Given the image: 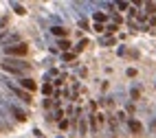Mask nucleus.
<instances>
[{
  "mask_svg": "<svg viewBox=\"0 0 156 138\" xmlns=\"http://www.w3.org/2000/svg\"><path fill=\"white\" fill-rule=\"evenodd\" d=\"M2 70H9V72H13V75H24V72L31 68L27 61H20V59H11V57H5L2 59Z\"/></svg>",
  "mask_w": 156,
  "mask_h": 138,
  "instance_id": "nucleus-1",
  "label": "nucleus"
},
{
  "mask_svg": "<svg viewBox=\"0 0 156 138\" xmlns=\"http://www.w3.org/2000/svg\"><path fill=\"white\" fill-rule=\"evenodd\" d=\"M27 50H29V46L27 44H22V42H20V44H13V46H5V53L9 57H22V55H27Z\"/></svg>",
  "mask_w": 156,
  "mask_h": 138,
  "instance_id": "nucleus-2",
  "label": "nucleus"
},
{
  "mask_svg": "<svg viewBox=\"0 0 156 138\" xmlns=\"http://www.w3.org/2000/svg\"><path fill=\"white\" fill-rule=\"evenodd\" d=\"M20 86H22L24 90H29V92H33V90L37 88V86H35V81H33V79H27V77H24L22 81H20Z\"/></svg>",
  "mask_w": 156,
  "mask_h": 138,
  "instance_id": "nucleus-3",
  "label": "nucleus"
},
{
  "mask_svg": "<svg viewBox=\"0 0 156 138\" xmlns=\"http://www.w3.org/2000/svg\"><path fill=\"white\" fill-rule=\"evenodd\" d=\"M128 125H130V129H132L134 134H141V132H143V127H141V123H139V121H130Z\"/></svg>",
  "mask_w": 156,
  "mask_h": 138,
  "instance_id": "nucleus-4",
  "label": "nucleus"
},
{
  "mask_svg": "<svg viewBox=\"0 0 156 138\" xmlns=\"http://www.w3.org/2000/svg\"><path fill=\"white\" fill-rule=\"evenodd\" d=\"M51 33L57 35V37H64V35H66V29H64V26H53V29H51Z\"/></svg>",
  "mask_w": 156,
  "mask_h": 138,
  "instance_id": "nucleus-5",
  "label": "nucleus"
},
{
  "mask_svg": "<svg viewBox=\"0 0 156 138\" xmlns=\"http://www.w3.org/2000/svg\"><path fill=\"white\" fill-rule=\"evenodd\" d=\"M86 132H88V125H86V119H84V116H81V121H79V134L84 136Z\"/></svg>",
  "mask_w": 156,
  "mask_h": 138,
  "instance_id": "nucleus-6",
  "label": "nucleus"
},
{
  "mask_svg": "<svg viewBox=\"0 0 156 138\" xmlns=\"http://www.w3.org/2000/svg\"><path fill=\"white\" fill-rule=\"evenodd\" d=\"M11 7L16 9V13H20V16L24 13V7H22V5H18V2H11Z\"/></svg>",
  "mask_w": 156,
  "mask_h": 138,
  "instance_id": "nucleus-7",
  "label": "nucleus"
},
{
  "mask_svg": "<svg viewBox=\"0 0 156 138\" xmlns=\"http://www.w3.org/2000/svg\"><path fill=\"white\" fill-rule=\"evenodd\" d=\"M57 46H59L62 50H66V48H68L70 44H68V40H59V42H57Z\"/></svg>",
  "mask_w": 156,
  "mask_h": 138,
  "instance_id": "nucleus-8",
  "label": "nucleus"
},
{
  "mask_svg": "<svg viewBox=\"0 0 156 138\" xmlns=\"http://www.w3.org/2000/svg\"><path fill=\"white\" fill-rule=\"evenodd\" d=\"M106 18H108L106 13H95V20H97V24H101V22H103Z\"/></svg>",
  "mask_w": 156,
  "mask_h": 138,
  "instance_id": "nucleus-9",
  "label": "nucleus"
},
{
  "mask_svg": "<svg viewBox=\"0 0 156 138\" xmlns=\"http://www.w3.org/2000/svg\"><path fill=\"white\" fill-rule=\"evenodd\" d=\"M42 92H44V94H51V92H53V86H51V83H44V86H42Z\"/></svg>",
  "mask_w": 156,
  "mask_h": 138,
  "instance_id": "nucleus-10",
  "label": "nucleus"
},
{
  "mask_svg": "<svg viewBox=\"0 0 156 138\" xmlns=\"http://www.w3.org/2000/svg\"><path fill=\"white\" fill-rule=\"evenodd\" d=\"M156 11V5H147V13H154Z\"/></svg>",
  "mask_w": 156,
  "mask_h": 138,
  "instance_id": "nucleus-11",
  "label": "nucleus"
},
{
  "mask_svg": "<svg viewBox=\"0 0 156 138\" xmlns=\"http://www.w3.org/2000/svg\"><path fill=\"white\" fill-rule=\"evenodd\" d=\"M117 7H119V9H128L130 5H128V2H117Z\"/></svg>",
  "mask_w": 156,
  "mask_h": 138,
  "instance_id": "nucleus-12",
  "label": "nucleus"
},
{
  "mask_svg": "<svg viewBox=\"0 0 156 138\" xmlns=\"http://www.w3.org/2000/svg\"><path fill=\"white\" fill-rule=\"evenodd\" d=\"M2 26H5V20L0 18V33H5V29H2Z\"/></svg>",
  "mask_w": 156,
  "mask_h": 138,
  "instance_id": "nucleus-13",
  "label": "nucleus"
}]
</instances>
